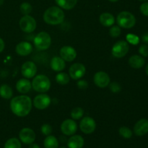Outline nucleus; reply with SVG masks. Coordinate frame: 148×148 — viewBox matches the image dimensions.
<instances>
[{
  "mask_svg": "<svg viewBox=\"0 0 148 148\" xmlns=\"http://www.w3.org/2000/svg\"><path fill=\"white\" fill-rule=\"evenodd\" d=\"M86 69L85 65L81 63H75L69 67V75L72 79H81L85 75Z\"/></svg>",
  "mask_w": 148,
  "mask_h": 148,
  "instance_id": "obj_9",
  "label": "nucleus"
},
{
  "mask_svg": "<svg viewBox=\"0 0 148 148\" xmlns=\"http://www.w3.org/2000/svg\"><path fill=\"white\" fill-rule=\"evenodd\" d=\"M20 27L23 32L27 33H33L36 28V21L33 17L28 15H24L20 20Z\"/></svg>",
  "mask_w": 148,
  "mask_h": 148,
  "instance_id": "obj_7",
  "label": "nucleus"
},
{
  "mask_svg": "<svg viewBox=\"0 0 148 148\" xmlns=\"http://www.w3.org/2000/svg\"><path fill=\"white\" fill-rule=\"evenodd\" d=\"M32 10H33L32 5L28 2H23L20 7V12L24 15H28L32 12Z\"/></svg>",
  "mask_w": 148,
  "mask_h": 148,
  "instance_id": "obj_30",
  "label": "nucleus"
},
{
  "mask_svg": "<svg viewBox=\"0 0 148 148\" xmlns=\"http://www.w3.org/2000/svg\"><path fill=\"white\" fill-rule=\"evenodd\" d=\"M32 100L27 95L14 97L10 102V108L13 114L19 117H24L30 114L32 109Z\"/></svg>",
  "mask_w": 148,
  "mask_h": 148,
  "instance_id": "obj_1",
  "label": "nucleus"
},
{
  "mask_svg": "<svg viewBox=\"0 0 148 148\" xmlns=\"http://www.w3.org/2000/svg\"><path fill=\"white\" fill-rule=\"evenodd\" d=\"M129 50H130V46L128 42L126 40H119L113 46L111 53L114 57L120 59L125 56L128 53Z\"/></svg>",
  "mask_w": 148,
  "mask_h": 148,
  "instance_id": "obj_6",
  "label": "nucleus"
},
{
  "mask_svg": "<svg viewBox=\"0 0 148 148\" xmlns=\"http://www.w3.org/2000/svg\"><path fill=\"white\" fill-rule=\"evenodd\" d=\"M144 58L139 55H133L129 59V64L134 69H140L145 65Z\"/></svg>",
  "mask_w": 148,
  "mask_h": 148,
  "instance_id": "obj_22",
  "label": "nucleus"
},
{
  "mask_svg": "<svg viewBox=\"0 0 148 148\" xmlns=\"http://www.w3.org/2000/svg\"><path fill=\"white\" fill-rule=\"evenodd\" d=\"M78 0H55L56 4L60 8L66 10H70L76 6Z\"/></svg>",
  "mask_w": 148,
  "mask_h": 148,
  "instance_id": "obj_23",
  "label": "nucleus"
},
{
  "mask_svg": "<svg viewBox=\"0 0 148 148\" xmlns=\"http://www.w3.org/2000/svg\"><path fill=\"white\" fill-rule=\"evenodd\" d=\"M60 148H66V147H60Z\"/></svg>",
  "mask_w": 148,
  "mask_h": 148,
  "instance_id": "obj_45",
  "label": "nucleus"
},
{
  "mask_svg": "<svg viewBox=\"0 0 148 148\" xmlns=\"http://www.w3.org/2000/svg\"><path fill=\"white\" fill-rule=\"evenodd\" d=\"M29 148H40V147L38 146V145L35 144V143H31L29 146Z\"/></svg>",
  "mask_w": 148,
  "mask_h": 148,
  "instance_id": "obj_40",
  "label": "nucleus"
},
{
  "mask_svg": "<svg viewBox=\"0 0 148 148\" xmlns=\"http://www.w3.org/2000/svg\"><path fill=\"white\" fill-rule=\"evenodd\" d=\"M15 51L20 56H27L33 51V46L29 42L22 41L16 46Z\"/></svg>",
  "mask_w": 148,
  "mask_h": 148,
  "instance_id": "obj_17",
  "label": "nucleus"
},
{
  "mask_svg": "<svg viewBox=\"0 0 148 148\" xmlns=\"http://www.w3.org/2000/svg\"><path fill=\"white\" fill-rule=\"evenodd\" d=\"M60 57L65 62H72L76 59L77 52L73 47L69 46H63L59 51Z\"/></svg>",
  "mask_w": 148,
  "mask_h": 148,
  "instance_id": "obj_15",
  "label": "nucleus"
},
{
  "mask_svg": "<svg viewBox=\"0 0 148 148\" xmlns=\"http://www.w3.org/2000/svg\"><path fill=\"white\" fill-rule=\"evenodd\" d=\"M139 1H147V0H139Z\"/></svg>",
  "mask_w": 148,
  "mask_h": 148,
  "instance_id": "obj_44",
  "label": "nucleus"
},
{
  "mask_svg": "<svg viewBox=\"0 0 148 148\" xmlns=\"http://www.w3.org/2000/svg\"><path fill=\"white\" fill-rule=\"evenodd\" d=\"M41 132L43 135L49 136L52 132V127L50 124H44L41 127Z\"/></svg>",
  "mask_w": 148,
  "mask_h": 148,
  "instance_id": "obj_32",
  "label": "nucleus"
},
{
  "mask_svg": "<svg viewBox=\"0 0 148 148\" xmlns=\"http://www.w3.org/2000/svg\"><path fill=\"white\" fill-rule=\"evenodd\" d=\"M70 80V77L65 72H59L56 76V81L59 85H65L69 83Z\"/></svg>",
  "mask_w": 148,
  "mask_h": 148,
  "instance_id": "obj_26",
  "label": "nucleus"
},
{
  "mask_svg": "<svg viewBox=\"0 0 148 148\" xmlns=\"http://www.w3.org/2000/svg\"><path fill=\"white\" fill-rule=\"evenodd\" d=\"M139 53L140 55L144 57H147L148 56V46L146 44L141 45L139 48Z\"/></svg>",
  "mask_w": 148,
  "mask_h": 148,
  "instance_id": "obj_35",
  "label": "nucleus"
},
{
  "mask_svg": "<svg viewBox=\"0 0 148 148\" xmlns=\"http://www.w3.org/2000/svg\"><path fill=\"white\" fill-rule=\"evenodd\" d=\"M77 87L78 88H79L81 90L86 89L88 87V82L85 80H83V79H79L77 82Z\"/></svg>",
  "mask_w": 148,
  "mask_h": 148,
  "instance_id": "obj_37",
  "label": "nucleus"
},
{
  "mask_svg": "<svg viewBox=\"0 0 148 148\" xmlns=\"http://www.w3.org/2000/svg\"><path fill=\"white\" fill-rule=\"evenodd\" d=\"M32 88V84L27 78L19 79L16 83V89L20 93L25 94L30 92Z\"/></svg>",
  "mask_w": 148,
  "mask_h": 148,
  "instance_id": "obj_18",
  "label": "nucleus"
},
{
  "mask_svg": "<svg viewBox=\"0 0 148 148\" xmlns=\"http://www.w3.org/2000/svg\"><path fill=\"white\" fill-rule=\"evenodd\" d=\"M31 84L32 88L35 91L41 93L46 92L51 88L50 79L44 75H38L35 77Z\"/></svg>",
  "mask_w": 148,
  "mask_h": 148,
  "instance_id": "obj_3",
  "label": "nucleus"
},
{
  "mask_svg": "<svg viewBox=\"0 0 148 148\" xmlns=\"http://www.w3.org/2000/svg\"><path fill=\"white\" fill-rule=\"evenodd\" d=\"M43 145L45 148H58L59 142L54 136L49 135L44 140Z\"/></svg>",
  "mask_w": 148,
  "mask_h": 148,
  "instance_id": "obj_25",
  "label": "nucleus"
},
{
  "mask_svg": "<svg viewBox=\"0 0 148 148\" xmlns=\"http://www.w3.org/2000/svg\"><path fill=\"white\" fill-rule=\"evenodd\" d=\"M145 71H146V73H147V75H148V64H147V66H146V69H145Z\"/></svg>",
  "mask_w": 148,
  "mask_h": 148,
  "instance_id": "obj_41",
  "label": "nucleus"
},
{
  "mask_svg": "<svg viewBox=\"0 0 148 148\" xmlns=\"http://www.w3.org/2000/svg\"><path fill=\"white\" fill-rule=\"evenodd\" d=\"M13 95L12 89L7 84H3L0 86V96L4 99H10Z\"/></svg>",
  "mask_w": 148,
  "mask_h": 148,
  "instance_id": "obj_24",
  "label": "nucleus"
},
{
  "mask_svg": "<svg viewBox=\"0 0 148 148\" xmlns=\"http://www.w3.org/2000/svg\"><path fill=\"white\" fill-rule=\"evenodd\" d=\"M4 148H21L20 140L17 138H10L4 144Z\"/></svg>",
  "mask_w": 148,
  "mask_h": 148,
  "instance_id": "obj_27",
  "label": "nucleus"
},
{
  "mask_svg": "<svg viewBox=\"0 0 148 148\" xmlns=\"http://www.w3.org/2000/svg\"><path fill=\"white\" fill-rule=\"evenodd\" d=\"M4 3V0H0V6H1Z\"/></svg>",
  "mask_w": 148,
  "mask_h": 148,
  "instance_id": "obj_43",
  "label": "nucleus"
},
{
  "mask_svg": "<svg viewBox=\"0 0 148 148\" xmlns=\"http://www.w3.org/2000/svg\"><path fill=\"white\" fill-rule=\"evenodd\" d=\"M4 47H5L4 41L3 40V39H1V38H0V53H1V52L4 51Z\"/></svg>",
  "mask_w": 148,
  "mask_h": 148,
  "instance_id": "obj_39",
  "label": "nucleus"
},
{
  "mask_svg": "<svg viewBox=\"0 0 148 148\" xmlns=\"http://www.w3.org/2000/svg\"><path fill=\"white\" fill-rule=\"evenodd\" d=\"M99 20L102 25L108 27L114 25V23H115L114 16L112 14L108 12H104L101 14V16H100Z\"/></svg>",
  "mask_w": 148,
  "mask_h": 148,
  "instance_id": "obj_21",
  "label": "nucleus"
},
{
  "mask_svg": "<svg viewBox=\"0 0 148 148\" xmlns=\"http://www.w3.org/2000/svg\"><path fill=\"white\" fill-rule=\"evenodd\" d=\"M127 42H129L130 43H132L133 45H136L139 43L140 40H139V38L137 36L133 34H129L127 36Z\"/></svg>",
  "mask_w": 148,
  "mask_h": 148,
  "instance_id": "obj_33",
  "label": "nucleus"
},
{
  "mask_svg": "<svg viewBox=\"0 0 148 148\" xmlns=\"http://www.w3.org/2000/svg\"><path fill=\"white\" fill-rule=\"evenodd\" d=\"M109 88L112 92H119L121 91V86L118 82H112V83L109 84Z\"/></svg>",
  "mask_w": 148,
  "mask_h": 148,
  "instance_id": "obj_34",
  "label": "nucleus"
},
{
  "mask_svg": "<svg viewBox=\"0 0 148 148\" xmlns=\"http://www.w3.org/2000/svg\"><path fill=\"white\" fill-rule=\"evenodd\" d=\"M121 32V27L119 25H112L109 29V34L112 38H118Z\"/></svg>",
  "mask_w": 148,
  "mask_h": 148,
  "instance_id": "obj_31",
  "label": "nucleus"
},
{
  "mask_svg": "<svg viewBox=\"0 0 148 148\" xmlns=\"http://www.w3.org/2000/svg\"><path fill=\"white\" fill-rule=\"evenodd\" d=\"M20 142L25 145H30L36 140L34 131L30 128H23L19 133Z\"/></svg>",
  "mask_w": 148,
  "mask_h": 148,
  "instance_id": "obj_14",
  "label": "nucleus"
},
{
  "mask_svg": "<svg viewBox=\"0 0 148 148\" xmlns=\"http://www.w3.org/2000/svg\"><path fill=\"white\" fill-rule=\"evenodd\" d=\"M94 83L101 88H106L110 84V77L105 72H98L95 74L93 77Z\"/></svg>",
  "mask_w": 148,
  "mask_h": 148,
  "instance_id": "obj_13",
  "label": "nucleus"
},
{
  "mask_svg": "<svg viewBox=\"0 0 148 148\" xmlns=\"http://www.w3.org/2000/svg\"><path fill=\"white\" fill-rule=\"evenodd\" d=\"M108 1H111V2H116V1H118L119 0H108Z\"/></svg>",
  "mask_w": 148,
  "mask_h": 148,
  "instance_id": "obj_42",
  "label": "nucleus"
},
{
  "mask_svg": "<svg viewBox=\"0 0 148 148\" xmlns=\"http://www.w3.org/2000/svg\"><path fill=\"white\" fill-rule=\"evenodd\" d=\"M84 139L80 135H72L68 140L67 146L69 148H82L84 146Z\"/></svg>",
  "mask_w": 148,
  "mask_h": 148,
  "instance_id": "obj_20",
  "label": "nucleus"
},
{
  "mask_svg": "<svg viewBox=\"0 0 148 148\" xmlns=\"http://www.w3.org/2000/svg\"><path fill=\"white\" fill-rule=\"evenodd\" d=\"M21 73L27 79L33 78L37 73V66L33 62H26L22 65Z\"/></svg>",
  "mask_w": 148,
  "mask_h": 148,
  "instance_id": "obj_12",
  "label": "nucleus"
},
{
  "mask_svg": "<svg viewBox=\"0 0 148 148\" xmlns=\"http://www.w3.org/2000/svg\"><path fill=\"white\" fill-rule=\"evenodd\" d=\"M119 134L124 139H130L132 137V132L130 128L127 127H120L119 130Z\"/></svg>",
  "mask_w": 148,
  "mask_h": 148,
  "instance_id": "obj_29",
  "label": "nucleus"
},
{
  "mask_svg": "<svg viewBox=\"0 0 148 148\" xmlns=\"http://www.w3.org/2000/svg\"><path fill=\"white\" fill-rule=\"evenodd\" d=\"M43 20L46 23L51 25H59L64 20V12L62 8L53 6L45 11L43 16Z\"/></svg>",
  "mask_w": 148,
  "mask_h": 148,
  "instance_id": "obj_2",
  "label": "nucleus"
},
{
  "mask_svg": "<svg viewBox=\"0 0 148 148\" xmlns=\"http://www.w3.org/2000/svg\"><path fill=\"white\" fill-rule=\"evenodd\" d=\"M51 104V98L45 93L39 94L33 100V106L38 110H44Z\"/></svg>",
  "mask_w": 148,
  "mask_h": 148,
  "instance_id": "obj_11",
  "label": "nucleus"
},
{
  "mask_svg": "<svg viewBox=\"0 0 148 148\" xmlns=\"http://www.w3.org/2000/svg\"><path fill=\"white\" fill-rule=\"evenodd\" d=\"M116 23L120 27L124 29L132 28L136 24V18L130 12H121L117 15Z\"/></svg>",
  "mask_w": 148,
  "mask_h": 148,
  "instance_id": "obj_4",
  "label": "nucleus"
},
{
  "mask_svg": "<svg viewBox=\"0 0 148 148\" xmlns=\"http://www.w3.org/2000/svg\"><path fill=\"white\" fill-rule=\"evenodd\" d=\"M140 12H141L142 14L143 15L146 16V17H148V2L146 1V2L143 3L141 4L140 7Z\"/></svg>",
  "mask_w": 148,
  "mask_h": 148,
  "instance_id": "obj_36",
  "label": "nucleus"
},
{
  "mask_svg": "<svg viewBox=\"0 0 148 148\" xmlns=\"http://www.w3.org/2000/svg\"><path fill=\"white\" fill-rule=\"evenodd\" d=\"M134 132L137 136H144L148 133V120L142 119L139 120L134 127Z\"/></svg>",
  "mask_w": 148,
  "mask_h": 148,
  "instance_id": "obj_16",
  "label": "nucleus"
},
{
  "mask_svg": "<svg viewBox=\"0 0 148 148\" xmlns=\"http://www.w3.org/2000/svg\"><path fill=\"white\" fill-rule=\"evenodd\" d=\"M79 128L83 133L86 134L94 132L96 129V122L92 118L85 116L82 119L79 123Z\"/></svg>",
  "mask_w": 148,
  "mask_h": 148,
  "instance_id": "obj_8",
  "label": "nucleus"
},
{
  "mask_svg": "<svg viewBox=\"0 0 148 148\" xmlns=\"http://www.w3.org/2000/svg\"><path fill=\"white\" fill-rule=\"evenodd\" d=\"M77 130V124L74 119L64 120L61 124V131L66 136H72L76 133Z\"/></svg>",
  "mask_w": 148,
  "mask_h": 148,
  "instance_id": "obj_10",
  "label": "nucleus"
},
{
  "mask_svg": "<svg viewBox=\"0 0 148 148\" xmlns=\"http://www.w3.org/2000/svg\"><path fill=\"white\" fill-rule=\"evenodd\" d=\"M142 40L146 44H148V33H145L142 36Z\"/></svg>",
  "mask_w": 148,
  "mask_h": 148,
  "instance_id": "obj_38",
  "label": "nucleus"
},
{
  "mask_svg": "<svg viewBox=\"0 0 148 148\" xmlns=\"http://www.w3.org/2000/svg\"><path fill=\"white\" fill-rule=\"evenodd\" d=\"M84 114V111L80 107H77L72 109L71 112V117L74 120H79L82 117Z\"/></svg>",
  "mask_w": 148,
  "mask_h": 148,
  "instance_id": "obj_28",
  "label": "nucleus"
},
{
  "mask_svg": "<svg viewBox=\"0 0 148 148\" xmlns=\"http://www.w3.org/2000/svg\"><path fill=\"white\" fill-rule=\"evenodd\" d=\"M51 68L55 72H62L65 69V61L60 56H54L51 60Z\"/></svg>",
  "mask_w": 148,
  "mask_h": 148,
  "instance_id": "obj_19",
  "label": "nucleus"
},
{
  "mask_svg": "<svg viewBox=\"0 0 148 148\" xmlns=\"http://www.w3.org/2000/svg\"><path fill=\"white\" fill-rule=\"evenodd\" d=\"M33 43L36 49L40 51H44L50 47L51 44V38L46 32H40L35 37Z\"/></svg>",
  "mask_w": 148,
  "mask_h": 148,
  "instance_id": "obj_5",
  "label": "nucleus"
}]
</instances>
